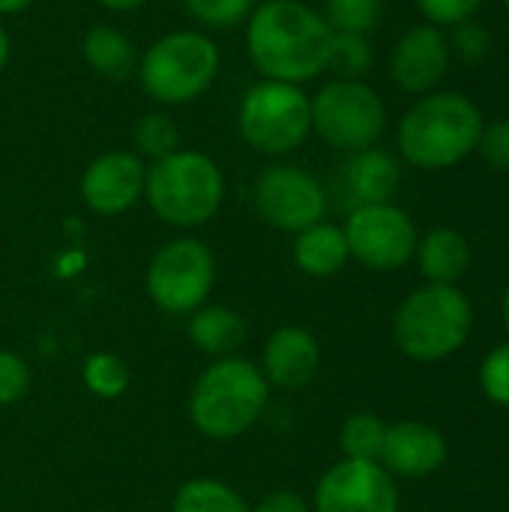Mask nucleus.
<instances>
[{"mask_svg":"<svg viewBox=\"0 0 509 512\" xmlns=\"http://www.w3.org/2000/svg\"><path fill=\"white\" fill-rule=\"evenodd\" d=\"M333 27L303 0H261L246 18V51L261 78L306 84L327 72Z\"/></svg>","mask_w":509,"mask_h":512,"instance_id":"1","label":"nucleus"},{"mask_svg":"<svg viewBox=\"0 0 509 512\" xmlns=\"http://www.w3.org/2000/svg\"><path fill=\"white\" fill-rule=\"evenodd\" d=\"M483 111L465 93L432 90L402 114L396 141L408 165L420 171H447L477 153Z\"/></svg>","mask_w":509,"mask_h":512,"instance_id":"2","label":"nucleus"},{"mask_svg":"<svg viewBox=\"0 0 509 512\" xmlns=\"http://www.w3.org/2000/svg\"><path fill=\"white\" fill-rule=\"evenodd\" d=\"M270 405V384L246 357L213 360L189 393V423L210 441L246 435Z\"/></svg>","mask_w":509,"mask_h":512,"instance_id":"3","label":"nucleus"},{"mask_svg":"<svg viewBox=\"0 0 509 512\" xmlns=\"http://www.w3.org/2000/svg\"><path fill=\"white\" fill-rule=\"evenodd\" d=\"M144 198L165 225L201 228L222 210L225 174L213 156L180 147L147 165Z\"/></svg>","mask_w":509,"mask_h":512,"instance_id":"4","label":"nucleus"},{"mask_svg":"<svg viewBox=\"0 0 509 512\" xmlns=\"http://www.w3.org/2000/svg\"><path fill=\"white\" fill-rule=\"evenodd\" d=\"M474 309L456 285H423L411 291L393 318V342L414 363H438L465 348Z\"/></svg>","mask_w":509,"mask_h":512,"instance_id":"5","label":"nucleus"},{"mask_svg":"<svg viewBox=\"0 0 509 512\" xmlns=\"http://www.w3.org/2000/svg\"><path fill=\"white\" fill-rule=\"evenodd\" d=\"M222 54L210 33L195 27L171 30L138 54V81L159 105H189L219 78Z\"/></svg>","mask_w":509,"mask_h":512,"instance_id":"6","label":"nucleus"},{"mask_svg":"<svg viewBox=\"0 0 509 512\" xmlns=\"http://www.w3.org/2000/svg\"><path fill=\"white\" fill-rule=\"evenodd\" d=\"M237 129L255 153H294L312 135V96L300 84L261 78L240 99Z\"/></svg>","mask_w":509,"mask_h":512,"instance_id":"7","label":"nucleus"},{"mask_svg":"<svg viewBox=\"0 0 509 512\" xmlns=\"http://www.w3.org/2000/svg\"><path fill=\"white\" fill-rule=\"evenodd\" d=\"M387 129V105L366 81L333 78L312 96V132L333 150L378 147Z\"/></svg>","mask_w":509,"mask_h":512,"instance_id":"8","label":"nucleus"},{"mask_svg":"<svg viewBox=\"0 0 509 512\" xmlns=\"http://www.w3.org/2000/svg\"><path fill=\"white\" fill-rule=\"evenodd\" d=\"M144 285L165 315H192L216 288V255L198 237H174L150 258Z\"/></svg>","mask_w":509,"mask_h":512,"instance_id":"9","label":"nucleus"},{"mask_svg":"<svg viewBox=\"0 0 509 512\" xmlns=\"http://www.w3.org/2000/svg\"><path fill=\"white\" fill-rule=\"evenodd\" d=\"M342 231L351 258L375 273H393L405 267L414 258L420 240L414 219L393 201L351 207Z\"/></svg>","mask_w":509,"mask_h":512,"instance_id":"10","label":"nucleus"},{"mask_svg":"<svg viewBox=\"0 0 509 512\" xmlns=\"http://www.w3.org/2000/svg\"><path fill=\"white\" fill-rule=\"evenodd\" d=\"M258 216L285 234H297L327 216V189L300 165H270L255 180Z\"/></svg>","mask_w":509,"mask_h":512,"instance_id":"11","label":"nucleus"},{"mask_svg":"<svg viewBox=\"0 0 509 512\" xmlns=\"http://www.w3.org/2000/svg\"><path fill=\"white\" fill-rule=\"evenodd\" d=\"M312 512H399L396 477L381 462L339 459L318 480Z\"/></svg>","mask_w":509,"mask_h":512,"instance_id":"12","label":"nucleus"},{"mask_svg":"<svg viewBox=\"0 0 509 512\" xmlns=\"http://www.w3.org/2000/svg\"><path fill=\"white\" fill-rule=\"evenodd\" d=\"M147 165L135 150H108L90 159L81 174L78 192L90 213L123 216L144 198Z\"/></svg>","mask_w":509,"mask_h":512,"instance_id":"13","label":"nucleus"},{"mask_svg":"<svg viewBox=\"0 0 509 512\" xmlns=\"http://www.w3.org/2000/svg\"><path fill=\"white\" fill-rule=\"evenodd\" d=\"M453 63L447 33L435 24L408 27L390 48V78L402 93L426 96L441 87Z\"/></svg>","mask_w":509,"mask_h":512,"instance_id":"14","label":"nucleus"},{"mask_svg":"<svg viewBox=\"0 0 509 512\" xmlns=\"http://www.w3.org/2000/svg\"><path fill=\"white\" fill-rule=\"evenodd\" d=\"M447 456H450V444L441 429L417 420H402L387 426V438L378 462L393 477L423 480L441 471L447 465Z\"/></svg>","mask_w":509,"mask_h":512,"instance_id":"15","label":"nucleus"},{"mask_svg":"<svg viewBox=\"0 0 509 512\" xmlns=\"http://www.w3.org/2000/svg\"><path fill=\"white\" fill-rule=\"evenodd\" d=\"M264 381L276 390H303L318 378L321 369V345L318 339L297 324L279 327L264 351H261V363H258Z\"/></svg>","mask_w":509,"mask_h":512,"instance_id":"16","label":"nucleus"},{"mask_svg":"<svg viewBox=\"0 0 509 512\" xmlns=\"http://www.w3.org/2000/svg\"><path fill=\"white\" fill-rule=\"evenodd\" d=\"M399 183H402V168L393 153L381 147L348 153V162L342 168V189L354 201V207L393 201Z\"/></svg>","mask_w":509,"mask_h":512,"instance_id":"17","label":"nucleus"},{"mask_svg":"<svg viewBox=\"0 0 509 512\" xmlns=\"http://www.w3.org/2000/svg\"><path fill=\"white\" fill-rule=\"evenodd\" d=\"M417 267L429 285H456L471 267V243L456 228H432L417 240Z\"/></svg>","mask_w":509,"mask_h":512,"instance_id":"18","label":"nucleus"},{"mask_svg":"<svg viewBox=\"0 0 509 512\" xmlns=\"http://www.w3.org/2000/svg\"><path fill=\"white\" fill-rule=\"evenodd\" d=\"M291 255H294V264L312 279H330V276L342 273L345 264L351 261L345 231L327 219L297 231Z\"/></svg>","mask_w":509,"mask_h":512,"instance_id":"19","label":"nucleus"},{"mask_svg":"<svg viewBox=\"0 0 509 512\" xmlns=\"http://www.w3.org/2000/svg\"><path fill=\"white\" fill-rule=\"evenodd\" d=\"M186 336L189 342L213 357V360H222V357H237L240 345L246 342V321L237 309L231 306H213V303H204L201 309H195L189 315V324H186Z\"/></svg>","mask_w":509,"mask_h":512,"instance_id":"20","label":"nucleus"},{"mask_svg":"<svg viewBox=\"0 0 509 512\" xmlns=\"http://www.w3.org/2000/svg\"><path fill=\"white\" fill-rule=\"evenodd\" d=\"M84 63L102 78H129L138 69V48L132 36L114 24H93L81 39Z\"/></svg>","mask_w":509,"mask_h":512,"instance_id":"21","label":"nucleus"},{"mask_svg":"<svg viewBox=\"0 0 509 512\" xmlns=\"http://www.w3.org/2000/svg\"><path fill=\"white\" fill-rule=\"evenodd\" d=\"M171 512H252V507L234 486L216 477H195L174 492Z\"/></svg>","mask_w":509,"mask_h":512,"instance_id":"22","label":"nucleus"},{"mask_svg":"<svg viewBox=\"0 0 509 512\" xmlns=\"http://www.w3.org/2000/svg\"><path fill=\"white\" fill-rule=\"evenodd\" d=\"M384 438H387V423L372 411H357L339 429L342 459L378 462L384 450Z\"/></svg>","mask_w":509,"mask_h":512,"instance_id":"23","label":"nucleus"},{"mask_svg":"<svg viewBox=\"0 0 509 512\" xmlns=\"http://www.w3.org/2000/svg\"><path fill=\"white\" fill-rule=\"evenodd\" d=\"M81 381H84V387H87L90 396L105 399V402H114V399H120L129 390L132 372H129V366H126L123 357H117L111 351H96V354H90L84 360Z\"/></svg>","mask_w":509,"mask_h":512,"instance_id":"24","label":"nucleus"},{"mask_svg":"<svg viewBox=\"0 0 509 512\" xmlns=\"http://www.w3.org/2000/svg\"><path fill=\"white\" fill-rule=\"evenodd\" d=\"M375 63V51L369 45V36L360 33H336L333 30V45H330V60L327 69L336 72V78H351L363 81L366 72Z\"/></svg>","mask_w":509,"mask_h":512,"instance_id":"25","label":"nucleus"},{"mask_svg":"<svg viewBox=\"0 0 509 512\" xmlns=\"http://www.w3.org/2000/svg\"><path fill=\"white\" fill-rule=\"evenodd\" d=\"M132 138H135V153L141 159H150V162L180 150V129L162 111H150V114L138 117Z\"/></svg>","mask_w":509,"mask_h":512,"instance_id":"26","label":"nucleus"},{"mask_svg":"<svg viewBox=\"0 0 509 512\" xmlns=\"http://www.w3.org/2000/svg\"><path fill=\"white\" fill-rule=\"evenodd\" d=\"M384 15V0H327L324 18L336 33L369 36Z\"/></svg>","mask_w":509,"mask_h":512,"instance_id":"27","label":"nucleus"},{"mask_svg":"<svg viewBox=\"0 0 509 512\" xmlns=\"http://www.w3.org/2000/svg\"><path fill=\"white\" fill-rule=\"evenodd\" d=\"M450 30H453V33L447 36V42H450L453 60L465 63V66H483V63L492 57V51H495V36H492V30H489L483 21L468 18V21H462V24H456V27H450Z\"/></svg>","mask_w":509,"mask_h":512,"instance_id":"28","label":"nucleus"},{"mask_svg":"<svg viewBox=\"0 0 509 512\" xmlns=\"http://www.w3.org/2000/svg\"><path fill=\"white\" fill-rule=\"evenodd\" d=\"M258 3L261 0H183L186 12L210 30H228L243 24Z\"/></svg>","mask_w":509,"mask_h":512,"instance_id":"29","label":"nucleus"},{"mask_svg":"<svg viewBox=\"0 0 509 512\" xmlns=\"http://www.w3.org/2000/svg\"><path fill=\"white\" fill-rule=\"evenodd\" d=\"M480 390L492 405L509 408V342L492 348L483 357V363H480Z\"/></svg>","mask_w":509,"mask_h":512,"instance_id":"30","label":"nucleus"},{"mask_svg":"<svg viewBox=\"0 0 509 512\" xmlns=\"http://www.w3.org/2000/svg\"><path fill=\"white\" fill-rule=\"evenodd\" d=\"M30 390V366L21 354L0 348V408L21 402Z\"/></svg>","mask_w":509,"mask_h":512,"instance_id":"31","label":"nucleus"},{"mask_svg":"<svg viewBox=\"0 0 509 512\" xmlns=\"http://www.w3.org/2000/svg\"><path fill=\"white\" fill-rule=\"evenodd\" d=\"M426 24L435 27H456L468 18H474L483 6V0H414Z\"/></svg>","mask_w":509,"mask_h":512,"instance_id":"32","label":"nucleus"},{"mask_svg":"<svg viewBox=\"0 0 509 512\" xmlns=\"http://www.w3.org/2000/svg\"><path fill=\"white\" fill-rule=\"evenodd\" d=\"M477 153L483 156V162L492 171L509 174V117L483 123L480 141H477Z\"/></svg>","mask_w":509,"mask_h":512,"instance_id":"33","label":"nucleus"},{"mask_svg":"<svg viewBox=\"0 0 509 512\" xmlns=\"http://www.w3.org/2000/svg\"><path fill=\"white\" fill-rule=\"evenodd\" d=\"M252 512H312L303 495L291 492V489H276L270 495H264Z\"/></svg>","mask_w":509,"mask_h":512,"instance_id":"34","label":"nucleus"},{"mask_svg":"<svg viewBox=\"0 0 509 512\" xmlns=\"http://www.w3.org/2000/svg\"><path fill=\"white\" fill-rule=\"evenodd\" d=\"M102 9H108V12H117V15H123V12H135V9H141L147 0H96Z\"/></svg>","mask_w":509,"mask_h":512,"instance_id":"35","label":"nucleus"},{"mask_svg":"<svg viewBox=\"0 0 509 512\" xmlns=\"http://www.w3.org/2000/svg\"><path fill=\"white\" fill-rule=\"evenodd\" d=\"M9 54H12V39H9V30H6L3 21H0V75H3V69L9 66Z\"/></svg>","mask_w":509,"mask_h":512,"instance_id":"36","label":"nucleus"},{"mask_svg":"<svg viewBox=\"0 0 509 512\" xmlns=\"http://www.w3.org/2000/svg\"><path fill=\"white\" fill-rule=\"evenodd\" d=\"M36 0H0V18H6V15H18V12H24V9H30Z\"/></svg>","mask_w":509,"mask_h":512,"instance_id":"37","label":"nucleus"},{"mask_svg":"<svg viewBox=\"0 0 509 512\" xmlns=\"http://www.w3.org/2000/svg\"><path fill=\"white\" fill-rule=\"evenodd\" d=\"M504 321H507V327H509V285H507V291H504Z\"/></svg>","mask_w":509,"mask_h":512,"instance_id":"38","label":"nucleus"},{"mask_svg":"<svg viewBox=\"0 0 509 512\" xmlns=\"http://www.w3.org/2000/svg\"><path fill=\"white\" fill-rule=\"evenodd\" d=\"M504 9H507V15H509V0H504Z\"/></svg>","mask_w":509,"mask_h":512,"instance_id":"39","label":"nucleus"}]
</instances>
